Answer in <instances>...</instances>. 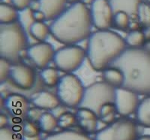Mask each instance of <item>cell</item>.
<instances>
[{
    "mask_svg": "<svg viewBox=\"0 0 150 140\" xmlns=\"http://www.w3.org/2000/svg\"><path fill=\"white\" fill-rule=\"evenodd\" d=\"M28 47V33L19 22L0 25V58L17 64Z\"/></svg>",
    "mask_w": 150,
    "mask_h": 140,
    "instance_id": "277c9868",
    "label": "cell"
},
{
    "mask_svg": "<svg viewBox=\"0 0 150 140\" xmlns=\"http://www.w3.org/2000/svg\"><path fill=\"white\" fill-rule=\"evenodd\" d=\"M147 2H149V4H150V0H147Z\"/></svg>",
    "mask_w": 150,
    "mask_h": 140,
    "instance_id": "ab89813d",
    "label": "cell"
},
{
    "mask_svg": "<svg viewBox=\"0 0 150 140\" xmlns=\"http://www.w3.org/2000/svg\"><path fill=\"white\" fill-rule=\"evenodd\" d=\"M68 0H38L39 10L45 14L46 20H54L66 9Z\"/></svg>",
    "mask_w": 150,
    "mask_h": 140,
    "instance_id": "2e32d148",
    "label": "cell"
},
{
    "mask_svg": "<svg viewBox=\"0 0 150 140\" xmlns=\"http://www.w3.org/2000/svg\"><path fill=\"white\" fill-rule=\"evenodd\" d=\"M137 16L142 26L146 28H150V5L142 2L137 10Z\"/></svg>",
    "mask_w": 150,
    "mask_h": 140,
    "instance_id": "f1b7e54d",
    "label": "cell"
},
{
    "mask_svg": "<svg viewBox=\"0 0 150 140\" xmlns=\"http://www.w3.org/2000/svg\"><path fill=\"white\" fill-rule=\"evenodd\" d=\"M0 140H23V136L8 125L0 128Z\"/></svg>",
    "mask_w": 150,
    "mask_h": 140,
    "instance_id": "1f68e13d",
    "label": "cell"
},
{
    "mask_svg": "<svg viewBox=\"0 0 150 140\" xmlns=\"http://www.w3.org/2000/svg\"><path fill=\"white\" fill-rule=\"evenodd\" d=\"M19 10L13 5L1 2L0 4V23L11 24L18 22Z\"/></svg>",
    "mask_w": 150,
    "mask_h": 140,
    "instance_id": "7402d4cb",
    "label": "cell"
},
{
    "mask_svg": "<svg viewBox=\"0 0 150 140\" xmlns=\"http://www.w3.org/2000/svg\"><path fill=\"white\" fill-rule=\"evenodd\" d=\"M29 34L39 42H45L50 34V26L44 22H35L31 26Z\"/></svg>",
    "mask_w": 150,
    "mask_h": 140,
    "instance_id": "cb8c5ba5",
    "label": "cell"
},
{
    "mask_svg": "<svg viewBox=\"0 0 150 140\" xmlns=\"http://www.w3.org/2000/svg\"><path fill=\"white\" fill-rule=\"evenodd\" d=\"M90 14L93 26L98 30H108L113 24L114 12L109 0H93Z\"/></svg>",
    "mask_w": 150,
    "mask_h": 140,
    "instance_id": "9c48e42d",
    "label": "cell"
},
{
    "mask_svg": "<svg viewBox=\"0 0 150 140\" xmlns=\"http://www.w3.org/2000/svg\"><path fill=\"white\" fill-rule=\"evenodd\" d=\"M125 40L128 47L141 48L146 44V35L140 30L134 29L127 34Z\"/></svg>",
    "mask_w": 150,
    "mask_h": 140,
    "instance_id": "484cf974",
    "label": "cell"
},
{
    "mask_svg": "<svg viewBox=\"0 0 150 140\" xmlns=\"http://www.w3.org/2000/svg\"><path fill=\"white\" fill-rule=\"evenodd\" d=\"M9 125V118L6 115L1 113L0 115V128Z\"/></svg>",
    "mask_w": 150,
    "mask_h": 140,
    "instance_id": "d590c367",
    "label": "cell"
},
{
    "mask_svg": "<svg viewBox=\"0 0 150 140\" xmlns=\"http://www.w3.org/2000/svg\"><path fill=\"white\" fill-rule=\"evenodd\" d=\"M87 58L86 50L77 45H65L56 50L53 63L56 68L65 74H74Z\"/></svg>",
    "mask_w": 150,
    "mask_h": 140,
    "instance_id": "ba28073f",
    "label": "cell"
},
{
    "mask_svg": "<svg viewBox=\"0 0 150 140\" xmlns=\"http://www.w3.org/2000/svg\"><path fill=\"white\" fill-rule=\"evenodd\" d=\"M93 26L90 9L81 2H77L65 9L50 26V34L59 43L77 45L92 34Z\"/></svg>",
    "mask_w": 150,
    "mask_h": 140,
    "instance_id": "6da1fadb",
    "label": "cell"
},
{
    "mask_svg": "<svg viewBox=\"0 0 150 140\" xmlns=\"http://www.w3.org/2000/svg\"><path fill=\"white\" fill-rule=\"evenodd\" d=\"M111 66L122 72L123 88L138 95H150V53L144 48L128 47Z\"/></svg>",
    "mask_w": 150,
    "mask_h": 140,
    "instance_id": "7a4b0ae2",
    "label": "cell"
},
{
    "mask_svg": "<svg viewBox=\"0 0 150 140\" xmlns=\"http://www.w3.org/2000/svg\"><path fill=\"white\" fill-rule=\"evenodd\" d=\"M138 124L128 117H122L107 125L95 134L94 140H137Z\"/></svg>",
    "mask_w": 150,
    "mask_h": 140,
    "instance_id": "8992f818",
    "label": "cell"
},
{
    "mask_svg": "<svg viewBox=\"0 0 150 140\" xmlns=\"http://www.w3.org/2000/svg\"><path fill=\"white\" fill-rule=\"evenodd\" d=\"M116 114H118L116 111V106L113 103H106L99 110L98 118L105 125H110L116 121Z\"/></svg>",
    "mask_w": 150,
    "mask_h": 140,
    "instance_id": "d4e9b609",
    "label": "cell"
},
{
    "mask_svg": "<svg viewBox=\"0 0 150 140\" xmlns=\"http://www.w3.org/2000/svg\"><path fill=\"white\" fill-rule=\"evenodd\" d=\"M43 140H94L84 132L62 130L48 134Z\"/></svg>",
    "mask_w": 150,
    "mask_h": 140,
    "instance_id": "ac0fdd59",
    "label": "cell"
},
{
    "mask_svg": "<svg viewBox=\"0 0 150 140\" xmlns=\"http://www.w3.org/2000/svg\"><path fill=\"white\" fill-rule=\"evenodd\" d=\"M77 118V125L85 133L96 134L98 126V115L92 109L85 107L77 108L75 113Z\"/></svg>",
    "mask_w": 150,
    "mask_h": 140,
    "instance_id": "5bb4252c",
    "label": "cell"
},
{
    "mask_svg": "<svg viewBox=\"0 0 150 140\" xmlns=\"http://www.w3.org/2000/svg\"><path fill=\"white\" fill-rule=\"evenodd\" d=\"M77 125V118L74 113L65 112L58 117V127L62 130H70Z\"/></svg>",
    "mask_w": 150,
    "mask_h": 140,
    "instance_id": "83f0119b",
    "label": "cell"
},
{
    "mask_svg": "<svg viewBox=\"0 0 150 140\" xmlns=\"http://www.w3.org/2000/svg\"><path fill=\"white\" fill-rule=\"evenodd\" d=\"M31 103L38 109L52 111L61 104L59 97L48 91H41L33 94L30 98Z\"/></svg>",
    "mask_w": 150,
    "mask_h": 140,
    "instance_id": "9a60e30c",
    "label": "cell"
},
{
    "mask_svg": "<svg viewBox=\"0 0 150 140\" xmlns=\"http://www.w3.org/2000/svg\"><path fill=\"white\" fill-rule=\"evenodd\" d=\"M23 140H43L41 139V136H26L22 135Z\"/></svg>",
    "mask_w": 150,
    "mask_h": 140,
    "instance_id": "8d00e7d4",
    "label": "cell"
},
{
    "mask_svg": "<svg viewBox=\"0 0 150 140\" xmlns=\"http://www.w3.org/2000/svg\"><path fill=\"white\" fill-rule=\"evenodd\" d=\"M116 89L106 82L100 81L91 84L86 88L85 94L80 107L92 109L98 115L101 106L115 101Z\"/></svg>",
    "mask_w": 150,
    "mask_h": 140,
    "instance_id": "52a82bcc",
    "label": "cell"
},
{
    "mask_svg": "<svg viewBox=\"0 0 150 140\" xmlns=\"http://www.w3.org/2000/svg\"><path fill=\"white\" fill-rule=\"evenodd\" d=\"M26 52L31 62L41 70L49 67L50 62H53L56 53L53 46L46 41L38 42L29 46Z\"/></svg>",
    "mask_w": 150,
    "mask_h": 140,
    "instance_id": "4fadbf2b",
    "label": "cell"
},
{
    "mask_svg": "<svg viewBox=\"0 0 150 140\" xmlns=\"http://www.w3.org/2000/svg\"><path fill=\"white\" fill-rule=\"evenodd\" d=\"M30 103V100L19 93H11L3 100V106L9 116L17 121H24L29 118Z\"/></svg>",
    "mask_w": 150,
    "mask_h": 140,
    "instance_id": "30bf717a",
    "label": "cell"
},
{
    "mask_svg": "<svg viewBox=\"0 0 150 140\" xmlns=\"http://www.w3.org/2000/svg\"><path fill=\"white\" fill-rule=\"evenodd\" d=\"M144 46H145L144 49H145L146 50H147L149 53H150V41H148V42H146V44Z\"/></svg>",
    "mask_w": 150,
    "mask_h": 140,
    "instance_id": "f35d334b",
    "label": "cell"
},
{
    "mask_svg": "<svg viewBox=\"0 0 150 140\" xmlns=\"http://www.w3.org/2000/svg\"><path fill=\"white\" fill-rule=\"evenodd\" d=\"M40 76L44 84L50 88L56 87L61 78L58 69L50 67L41 70Z\"/></svg>",
    "mask_w": 150,
    "mask_h": 140,
    "instance_id": "603a6c76",
    "label": "cell"
},
{
    "mask_svg": "<svg viewBox=\"0 0 150 140\" xmlns=\"http://www.w3.org/2000/svg\"><path fill=\"white\" fill-rule=\"evenodd\" d=\"M12 63L3 58H0V82L4 83L10 78Z\"/></svg>",
    "mask_w": 150,
    "mask_h": 140,
    "instance_id": "d6a6232c",
    "label": "cell"
},
{
    "mask_svg": "<svg viewBox=\"0 0 150 140\" xmlns=\"http://www.w3.org/2000/svg\"><path fill=\"white\" fill-rule=\"evenodd\" d=\"M135 115L137 123L145 128H150V95L140 101Z\"/></svg>",
    "mask_w": 150,
    "mask_h": 140,
    "instance_id": "d6986e66",
    "label": "cell"
},
{
    "mask_svg": "<svg viewBox=\"0 0 150 140\" xmlns=\"http://www.w3.org/2000/svg\"><path fill=\"white\" fill-rule=\"evenodd\" d=\"M102 77L104 82L114 87L121 88L124 84V76L122 72L116 67L110 66L102 71Z\"/></svg>",
    "mask_w": 150,
    "mask_h": 140,
    "instance_id": "ffe728a7",
    "label": "cell"
},
{
    "mask_svg": "<svg viewBox=\"0 0 150 140\" xmlns=\"http://www.w3.org/2000/svg\"><path fill=\"white\" fill-rule=\"evenodd\" d=\"M130 17L131 16L125 12L120 11L114 14L113 24L120 30H126L130 27Z\"/></svg>",
    "mask_w": 150,
    "mask_h": 140,
    "instance_id": "f546056e",
    "label": "cell"
},
{
    "mask_svg": "<svg viewBox=\"0 0 150 140\" xmlns=\"http://www.w3.org/2000/svg\"><path fill=\"white\" fill-rule=\"evenodd\" d=\"M140 102L137 93L123 87L116 89L114 105L117 113L122 117H128L136 113Z\"/></svg>",
    "mask_w": 150,
    "mask_h": 140,
    "instance_id": "8fae6325",
    "label": "cell"
},
{
    "mask_svg": "<svg viewBox=\"0 0 150 140\" xmlns=\"http://www.w3.org/2000/svg\"><path fill=\"white\" fill-rule=\"evenodd\" d=\"M137 140H150V136L149 135L141 136L139 137Z\"/></svg>",
    "mask_w": 150,
    "mask_h": 140,
    "instance_id": "74e56055",
    "label": "cell"
},
{
    "mask_svg": "<svg viewBox=\"0 0 150 140\" xmlns=\"http://www.w3.org/2000/svg\"><path fill=\"white\" fill-rule=\"evenodd\" d=\"M86 87L77 76L65 74L56 86V95L61 104L68 108H79L81 105Z\"/></svg>",
    "mask_w": 150,
    "mask_h": 140,
    "instance_id": "5b68a950",
    "label": "cell"
},
{
    "mask_svg": "<svg viewBox=\"0 0 150 140\" xmlns=\"http://www.w3.org/2000/svg\"><path fill=\"white\" fill-rule=\"evenodd\" d=\"M34 17L36 22H44L46 20V17L41 10L34 11Z\"/></svg>",
    "mask_w": 150,
    "mask_h": 140,
    "instance_id": "e575fe53",
    "label": "cell"
},
{
    "mask_svg": "<svg viewBox=\"0 0 150 140\" xmlns=\"http://www.w3.org/2000/svg\"><path fill=\"white\" fill-rule=\"evenodd\" d=\"M112 11L115 13L123 11L130 16L137 15L142 0H109Z\"/></svg>",
    "mask_w": 150,
    "mask_h": 140,
    "instance_id": "e0dca14e",
    "label": "cell"
},
{
    "mask_svg": "<svg viewBox=\"0 0 150 140\" xmlns=\"http://www.w3.org/2000/svg\"><path fill=\"white\" fill-rule=\"evenodd\" d=\"M9 79L18 89L23 91L31 90L36 83L35 70L26 64H14Z\"/></svg>",
    "mask_w": 150,
    "mask_h": 140,
    "instance_id": "7c38bea8",
    "label": "cell"
},
{
    "mask_svg": "<svg viewBox=\"0 0 150 140\" xmlns=\"http://www.w3.org/2000/svg\"><path fill=\"white\" fill-rule=\"evenodd\" d=\"M41 130L38 124L33 121H27L23 124L22 127V135L26 136H41Z\"/></svg>",
    "mask_w": 150,
    "mask_h": 140,
    "instance_id": "4dcf8cb0",
    "label": "cell"
},
{
    "mask_svg": "<svg viewBox=\"0 0 150 140\" xmlns=\"http://www.w3.org/2000/svg\"><path fill=\"white\" fill-rule=\"evenodd\" d=\"M12 5L17 8L18 10L26 8L30 6L33 0H11Z\"/></svg>",
    "mask_w": 150,
    "mask_h": 140,
    "instance_id": "836d02e7",
    "label": "cell"
},
{
    "mask_svg": "<svg viewBox=\"0 0 150 140\" xmlns=\"http://www.w3.org/2000/svg\"><path fill=\"white\" fill-rule=\"evenodd\" d=\"M18 22L29 34L31 26L36 22L34 17V11L29 7L19 10Z\"/></svg>",
    "mask_w": 150,
    "mask_h": 140,
    "instance_id": "4316f807",
    "label": "cell"
},
{
    "mask_svg": "<svg viewBox=\"0 0 150 140\" xmlns=\"http://www.w3.org/2000/svg\"><path fill=\"white\" fill-rule=\"evenodd\" d=\"M38 125L41 132L48 135L54 133L55 130L58 127V118H56L53 113L45 112L41 113L38 119Z\"/></svg>",
    "mask_w": 150,
    "mask_h": 140,
    "instance_id": "44dd1931",
    "label": "cell"
},
{
    "mask_svg": "<svg viewBox=\"0 0 150 140\" xmlns=\"http://www.w3.org/2000/svg\"><path fill=\"white\" fill-rule=\"evenodd\" d=\"M127 48L125 38L108 29L92 33L86 50L92 68L102 72L120 58Z\"/></svg>",
    "mask_w": 150,
    "mask_h": 140,
    "instance_id": "3957f363",
    "label": "cell"
}]
</instances>
